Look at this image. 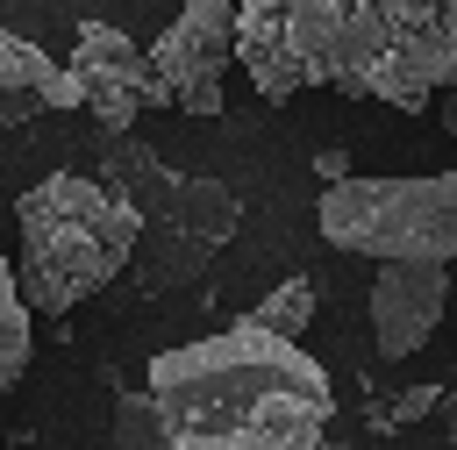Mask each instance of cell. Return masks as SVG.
<instances>
[{
    "instance_id": "cell-10",
    "label": "cell",
    "mask_w": 457,
    "mask_h": 450,
    "mask_svg": "<svg viewBox=\"0 0 457 450\" xmlns=\"http://www.w3.org/2000/svg\"><path fill=\"white\" fill-rule=\"evenodd\" d=\"M29 371V307L14 293V264L0 257V393Z\"/></svg>"
},
{
    "instance_id": "cell-13",
    "label": "cell",
    "mask_w": 457,
    "mask_h": 450,
    "mask_svg": "<svg viewBox=\"0 0 457 450\" xmlns=\"http://www.w3.org/2000/svg\"><path fill=\"white\" fill-rule=\"evenodd\" d=\"M36 107H43L36 93H14V86H0V121H7V129H14V121H29Z\"/></svg>"
},
{
    "instance_id": "cell-11",
    "label": "cell",
    "mask_w": 457,
    "mask_h": 450,
    "mask_svg": "<svg viewBox=\"0 0 457 450\" xmlns=\"http://www.w3.org/2000/svg\"><path fill=\"white\" fill-rule=\"evenodd\" d=\"M114 450H171L150 393H114Z\"/></svg>"
},
{
    "instance_id": "cell-9",
    "label": "cell",
    "mask_w": 457,
    "mask_h": 450,
    "mask_svg": "<svg viewBox=\"0 0 457 450\" xmlns=\"http://www.w3.org/2000/svg\"><path fill=\"white\" fill-rule=\"evenodd\" d=\"M243 321H250V329H264V336H286V343H293V336L314 321V279H300V271H293V279H286V286H271Z\"/></svg>"
},
{
    "instance_id": "cell-3",
    "label": "cell",
    "mask_w": 457,
    "mask_h": 450,
    "mask_svg": "<svg viewBox=\"0 0 457 450\" xmlns=\"http://www.w3.org/2000/svg\"><path fill=\"white\" fill-rule=\"evenodd\" d=\"M14 229H21V257H14L21 307L29 314H71L100 286H114V271L136 257L143 214L129 193L100 186V179L50 171L14 200Z\"/></svg>"
},
{
    "instance_id": "cell-2",
    "label": "cell",
    "mask_w": 457,
    "mask_h": 450,
    "mask_svg": "<svg viewBox=\"0 0 457 450\" xmlns=\"http://www.w3.org/2000/svg\"><path fill=\"white\" fill-rule=\"evenodd\" d=\"M143 393L171 450H328V371L300 343L250 321L157 350Z\"/></svg>"
},
{
    "instance_id": "cell-6",
    "label": "cell",
    "mask_w": 457,
    "mask_h": 450,
    "mask_svg": "<svg viewBox=\"0 0 457 450\" xmlns=\"http://www.w3.org/2000/svg\"><path fill=\"white\" fill-rule=\"evenodd\" d=\"M64 71L79 79V107H93L107 129H129L143 107H164L143 43H129L114 21H79V36H71V64H64Z\"/></svg>"
},
{
    "instance_id": "cell-8",
    "label": "cell",
    "mask_w": 457,
    "mask_h": 450,
    "mask_svg": "<svg viewBox=\"0 0 457 450\" xmlns=\"http://www.w3.org/2000/svg\"><path fill=\"white\" fill-rule=\"evenodd\" d=\"M0 86L36 93L43 107H79V79H71L57 57H43L36 43H21L14 29H0Z\"/></svg>"
},
{
    "instance_id": "cell-16",
    "label": "cell",
    "mask_w": 457,
    "mask_h": 450,
    "mask_svg": "<svg viewBox=\"0 0 457 450\" xmlns=\"http://www.w3.org/2000/svg\"><path fill=\"white\" fill-rule=\"evenodd\" d=\"M436 407H443V414H450V429H457V393H443V400H436Z\"/></svg>"
},
{
    "instance_id": "cell-5",
    "label": "cell",
    "mask_w": 457,
    "mask_h": 450,
    "mask_svg": "<svg viewBox=\"0 0 457 450\" xmlns=\"http://www.w3.org/2000/svg\"><path fill=\"white\" fill-rule=\"evenodd\" d=\"M143 57H150V79H157L164 107L221 114V71L236 57V7L228 0H186Z\"/></svg>"
},
{
    "instance_id": "cell-12",
    "label": "cell",
    "mask_w": 457,
    "mask_h": 450,
    "mask_svg": "<svg viewBox=\"0 0 457 450\" xmlns=\"http://www.w3.org/2000/svg\"><path fill=\"white\" fill-rule=\"evenodd\" d=\"M436 400H443V386H414V393H400V400H393V407H386L378 421H421V414H428Z\"/></svg>"
},
{
    "instance_id": "cell-14",
    "label": "cell",
    "mask_w": 457,
    "mask_h": 450,
    "mask_svg": "<svg viewBox=\"0 0 457 450\" xmlns=\"http://www.w3.org/2000/svg\"><path fill=\"white\" fill-rule=\"evenodd\" d=\"M314 171H321V186H336V179H350V157H343V150H321Z\"/></svg>"
},
{
    "instance_id": "cell-1",
    "label": "cell",
    "mask_w": 457,
    "mask_h": 450,
    "mask_svg": "<svg viewBox=\"0 0 457 450\" xmlns=\"http://www.w3.org/2000/svg\"><path fill=\"white\" fill-rule=\"evenodd\" d=\"M236 64L264 100L336 86L421 114L457 79V0H236Z\"/></svg>"
},
{
    "instance_id": "cell-15",
    "label": "cell",
    "mask_w": 457,
    "mask_h": 450,
    "mask_svg": "<svg viewBox=\"0 0 457 450\" xmlns=\"http://www.w3.org/2000/svg\"><path fill=\"white\" fill-rule=\"evenodd\" d=\"M436 114H443V129L457 136V93H443V100H436Z\"/></svg>"
},
{
    "instance_id": "cell-4",
    "label": "cell",
    "mask_w": 457,
    "mask_h": 450,
    "mask_svg": "<svg viewBox=\"0 0 457 450\" xmlns=\"http://www.w3.org/2000/svg\"><path fill=\"white\" fill-rule=\"evenodd\" d=\"M336 250L378 264H457V171L436 179H336L314 207Z\"/></svg>"
},
{
    "instance_id": "cell-7",
    "label": "cell",
    "mask_w": 457,
    "mask_h": 450,
    "mask_svg": "<svg viewBox=\"0 0 457 450\" xmlns=\"http://www.w3.org/2000/svg\"><path fill=\"white\" fill-rule=\"evenodd\" d=\"M450 307V264H378L371 279V343L386 357H414Z\"/></svg>"
}]
</instances>
